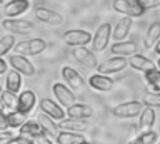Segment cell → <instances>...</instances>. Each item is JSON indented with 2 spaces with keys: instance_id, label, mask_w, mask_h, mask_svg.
<instances>
[{
  "instance_id": "obj_2",
  "label": "cell",
  "mask_w": 160,
  "mask_h": 144,
  "mask_svg": "<svg viewBox=\"0 0 160 144\" xmlns=\"http://www.w3.org/2000/svg\"><path fill=\"white\" fill-rule=\"evenodd\" d=\"M8 66L25 77H33L35 72H37V69H35V66L28 61V57L22 56V54H10L8 56Z\"/></svg>"
},
{
  "instance_id": "obj_7",
  "label": "cell",
  "mask_w": 160,
  "mask_h": 144,
  "mask_svg": "<svg viewBox=\"0 0 160 144\" xmlns=\"http://www.w3.org/2000/svg\"><path fill=\"white\" fill-rule=\"evenodd\" d=\"M110 37H112V25L108 22H103L97 30H95L93 37H92V45H93V51L95 52H102L107 49L108 42H110Z\"/></svg>"
},
{
  "instance_id": "obj_13",
  "label": "cell",
  "mask_w": 160,
  "mask_h": 144,
  "mask_svg": "<svg viewBox=\"0 0 160 144\" xmlns=\"http://www.w3.org/2000/svg\"><path fill=\"white\" fill-rule=\"evenodd\" d=\"M113 79L110 76H105V74H92V76L88 77L87 84L90 87L93 89V91H98V92H108L110 89L113 87Z\"/></svg>"
},
{
  "instance_id": "obj_39",
  "label": "cell",
  "mask_w": 160,
  "mask_h": 144,
  "mask_svg": "<svg viewBox=\"0 0 160 144\" xmlns=\"http://www.w3.org/2000/svg\"><path fill=\"white\" fill-rule=\"evenodd\" d=\"M7 67H8V62H5L2 57H0V76H2V74H5L7 72Z\"/></svg>"
},
{
  "instance_id": "obj_35",
  "label": "cell",
  "mask_w": 160,
  "mask_h": 144,
  "mask_svg": "<svg viewBox=\"0 0 160 144\" xmlns=\"http://www.w3.org/2000/svg\"><path fill=\"white\" fill-rule=\"evenodd\" d=\"M138 3L142 5V8L145 12H147V10H153V8L160 7V0H138Z\"/></svg>"
},
{
  "instance_id": "obj_42",
  "label": "cell",
  "mask_w": 160,
  "mask_h": 144,
  "mask_svg": "<svg viewBox=\"0 0 160 144\" xmlns=\"http://www.w3.org/2000/svg\"><path fill=\"white\" fill-rule=\"evenodd\" d=\"M155 66H157V69H160V59L157 61V64H155Z\"/></svg>"
},
{
  "instance_id": "obj_8",
  "label": "cell",
  "mask_w": 160,
  "mask_h": 144,
  "mask_svg": "<svg viewBox=\"0 0 160 144\" xmlns=\"http://www.w3.org/2000/svg\"><path fill=\"white\" fill-rule=\"evenodd\" d=\"M128 66V61L122 56H115V57H110L107 61L100 62L97 66V71L100 74H105V76H112V74H117V72H122L125 67Z\"/></svg>"
},
{
  "instance_id": "obj_37",
  "label": "cell",
  "mask_w": 160,
  "mask_h": 144,
  "mask_svg": "<svg viewBox=\"0 0 160 144\" xmlns=\"http://www.w3.org/2000/svg\"><path fill=\"white\" fill-rule=\"evenodd\" d=\"M0 131H8L7 114H5V112H0Z\"/></svg>"
},
{
  "instance_id": "obj_33",
  "label": "cell",
  "mask_w": 160,
  "mask_h": 144,
  "mask_svg": "<svg viewBox=\"0 0 160 144\" xmlns=\"http://www.w3.org/2000/svg\"><path fill=\"white\" fill-rule=\"evenodd\" d=\"M142 104L148 107H160V92H147L142 99Z\"/></svg>"
},
{
  "instance_id": "obj_10",
  "label": "cell",
  "mask_w": 160,
  "mask_h": 144,
  "mask_svg": "<svg viewBox=\"0 0 160 144\" xmlns=\"http://www.w3.org/2000/svg\"><path fill=\"white\" fill-rule=\"evenodd\" d=\"M72 56H73V59H75L78 64H82V66H85V67L97 69V66H98L97 57L93 56V52L90 51V49H87V45L72 47Z\"/></svg>"
},
{
  "instance_id": "obj_3",
  "label": "cell",
  "mask_w": 160,
  "mask_h": 144,
  "mask_svg": "<svg viewBox=\"0 0 160 144\" xmlns=\"http://www.w3.org/2000/svg\"><path fill=\"white\" fill-rule=\"evenodd\" d=\"M2 27L12 35H30L35 29L30 20H22V19H5L2 22Z\"/></svg>"
},
{
  "instance_id": "obj_19",
  "label": "cell",
  "mask_w": 160,
  "mask_h": 144,
  "mask_svg": "<svg viewBox=\"0 0 160 144\" xmlns=\"http://www.w3.org/2000/svg\"><path fill=\"white\" fill-rule=\"evenodd\" d=\"M18 134L27 136L30 139H33V141H37V139L42 137V136H47L45 131L40 127V124L37 121H32V119H27V121H25L22 126L18 127Z\"/></svg>"
},
{
  "instance_id": "obj_44",
  "label": "cell",
  "mask_w": 160,
  "mask_h": 144,
  "mask_svg": "<svg viewBox=\"0 0 160 144\" xmlns=\"http://www.w3.org/2000/svg\"><path fill=\"white\" fill-rule=\"evenodd\" d=\"M3 2H5V0H0V5H2V3H3Z\"/></svg>"
},
{
  "instance_id": "obj_45",
  "label": "cell",
  "mask_w": 160,
  "mask_h": 144,
  "mask_svg": "<svg viewBox=\"0 0 160 144\" xmlns=\"http://www.w3.org/2000/svg\"><path fill=\"white\" fill-rule=\"evenodd\" d=\"M2 91H3V89H2V86H0V92H2Z\"/></svg>"
},
{
  "instance_id": "obj_24",
  "label": "cell",
  "mask_w": 160,
  "mask_h": 144,
  "mask_svg": "<svg viewBox=\"0 0 160 144\" xmlns=\"http://www.w3.org/2000/svg\"><path fill=\"white\" fill-rule=\"evenodd\" d=\"M35 121L40 124V127L43 129L45 134H47L48 137H57V134H58V126H57V122H55L52 117H48L47 114L40 112Z\"/></svg>"
},
{
  "instance_id": "obj_30",
  "label": "cell",
  "mask_w": 160,
  "mask_h": 144,
  "mask_svg": "<svg viewBox=\"0 0 160 144\" xmlns=\"http://www.w3.org/2000/svg\"><path fill=\"white\" fill-rule=\"evenodd\" d=\"M27 121V114L20 112V111H8L7 114V122H8V129L10 131H13V129H18L22 124Z\"/></svg>"
},
{
  "instance_id": "obj_38",
  "label": "cell",
  "mask_w": 160,
  "mask_h": 144,
  "mask_svg": "<svg viewBox=\"0 0 160 144\" xmlns=\"http://www.w3.org/2000/svg\"><path fill=\"white\" fill-rule=\"evenodd\" d=\"M35 144H53V141L48 136H42V137H38L37 141H35Z\"/></svg>"
},
{
  "instance_id": "obj_26",
  "label": "cell",
  "mask_w": 160,
  "mask_h": 144,
  "mask_svg": "<svg viewBox=\"0 0 160 144\" xmlns=\"http://www.w3.org/2000/svg\"><path fill=\"white\" fill-rule=\"evenodd\" d=\"M143 81L152 92H160V69H150L143 72Z\"/></svg>"
},
{
  "instance_id": "obj_18",
  "label": "cell",
  "mask_w": 160,
  "mask_h": 144,
  "mask_svg": "<svg viewBox=\"0 0 160 144\" xmlns=\"http://www.w3.org/2000/svg\"><path fill=\"white\" fill-rule=\"evenodd\" d=\"M133 29V20L132 17H123L120 19V20L117 22V25H115V29H112V37L115 42H120V40H125V39L128 37L130 30Z\"/></svg>"
},
{
  "instance_id": "obj_20",
  "label": "cell",
  "mask_w": 160,
  "mask_h": 144,
  "mask_svg": "<svg viewBox=\"0 0 160 144\" xmlns=\"http://www.w3.org/2000/svg\"><path fill=\"white\" fill-rule=\"evenodd\" d=\"M128 66L132 67V69H135V71H138V72H147V71H150V69L157 67L152 59H148V57H145V56H140V54L130 56Z\"/></svg>"
},
{
  "instance_id": "obj_5",
  "label": "cell",
  "mask_w": 160,
  "mask_h": 144,
  "mask_svg": "<svg viewBox=\"0 0 160 144\" xmlns=\"http://www.w3.org/2000/svg\"><path fill=\"white\" fill-rule=\"evenodd\" d=\"M142 109H143L142 101H127L115 106L112 109V114L120 119H132V117H137L142 112Z\"/></svg>"
},
{
  "instance_id": "obj_28",
  "label": "cell",
  "mask_w": 160,
  "mask_h": 144,
  "mask_svg": "<svg viewBox=\"0 0 160 144\" xmlns=\"http://www.w3.org/2000/svg\"><path fill=\"white\" fill-rule=\"evenodd\" d=\"M22 87V74H18L17 71H8L7 72V79H5V89L10 92L17 94Z\"/></svg>"
},
{
  "instance_id": "obj_23",
  "label": "cell",
  "mask_w": 160,
  "mask_h": 144,
  "mask_svg": "<svg viewBox=\"0 0 160 144\" xmlns=\"http://www.w3.org/2000/svg\"><path fill=\"white\" fill-rule=\"evenodd\" d=\"M67 116L75 119H88L93 116V109L88 104H72L67 107Z\"/></svg>"
},
{
  "instance_id": "obj_9",
  "label": "cell",
  "mask_w": 160,
  "mask_h": 144,
  "mask_svg": "<svg viewBox=\"0 0 160 144\" xmlns=\"http://www.w3.org/2000/svg\"><path fill=\"white\" fill-rule=\"evenodd\" d=\"M52 92H53V96L58 101L60 106L68 107V106H72V104H75V94L72 92V89L68 86H65V84L55 82L52 86Z\"/></svg>"
},
{
  "instance_id": "obj_15",
  "label": "cell",
  "mask_w": 160,
  "mask_h": 144,
  "mask_svg": "<svg viewBox=\"0 0 160 144\" xmlns=\"http://www.w3.org/2000/svg\"><path fill=\"white\" fill-rule=\"evenodd\" d=\"M40 109H42L43 114L52 117L53 121H62L65 117V109H62V106L53 102L52 99H40Z\"/></svg>"
},
{
  "instance_id": "obj_46",
  "label": "cell",
  "mask_w": 160,
  "mask_h": 144,
  "mask_svg": "<svg viewBox=\"0 0 160 144\" xmlns=\"http://www.w3.org/2000/svg\"><path fill=\"white\" fill-rule=\"evenodd\" d=\"M155 144H158V142H155Z\"/></svg>"
},
{
  "instance_id": "obj_31",
  "label": "cell",
  "mask_w": 160,
  "mask_h": 144,
  "mask_svg": "<svg viewBox=\"0 0 160 144\" xmlns=\"http://www.w3.org/2000/svg\"><path fill=\"white\" fill-rule=\"evenodd\" d=\"M0 101H2L3 107L8 109V111H15L17 109V101H18V96L15 92H10V91H2L0 92Z\"/></svg>"
},
{
  "instance_id": "obj_25",
  "label": "cell",
  "mask_w": 160,
  "mask_h": 144,
  "mask_svg": "<svg viewBox=\"0 0 160 144\" xmlns=\"http://www.w3.org/2000/svg\"><path fill=\"white\" fill-rule=\"evenodd\" d=\"M57 126L63 131H82L87 127V119H75V117H63Z\"/></svg>"
},
{
  "instance_id": "obj_17",
  "label": "cell",
  "mask_w": 160,
  "mask_h": 144,
  "mask_svg": "<svg viewBox=\"0 0 160 144\" xmlns=\"http://www.w3.org/2000/svg\"><path fill=\"white\" fill-rule=\"evenodd\" d=\"M30 8V0H10L5 3L3 12L8 19H15L18 15H22Z\"/></svg>"
},
{
  "instance_id": "obj_34",
  "label": "cell",
  "mask_w": 160,
  "mask_h": 144,
  "mask_svg": "<svg viewBox=\"0 0 160 144\" xmlns=\"http://www.w3.org/2000/svg\"><path fill=\"white\" fill-rule=\"evenodd\" d=\"M5 144H35L33 139H30L27 136H22V134H18V136H13L10 137Z\"/></svg>"
},
{
  "instance_id": "obj_21",
  "label": "cell",
  "mask_w": 160,
  "mask_h": 144,
  "mask_svg": "<svg viewBox=\"0 0 160 144\" xmlns=\"http://www.w3.org/2000/svg\"><path fill=\"white\" fill-rule=\"evenodd\" d=\"M138 116H140V121H138L140 132L152 131V129H153V124H155V111H153V107L143 106L142 112H140Z\"/></svg>"
},
{
  "instance_id": "obj_40",
  "label": "cell",
  "mask_w": 160,
  "mask_h": 144,
  "mask_svg": "<svg viewBox=\"0 0 160 144\" xmlns=\"http://www.w3.org/2000/svg\"><path fill=\"white\" fill-rule=\"evenodd\" d=\"M152 49L155 51V54H157V56H160V39H158L157 42H155V45H153Z\"/></svg>"
},
{
  "instance_id": "obj_29",
  "label": "cell",
  "mask_w": 160,
  "mask_h": 144,
  "mask_svg": "<svg viewBox=\"0 0 160 144\" xmlns=\"http://www.w3.org/2000/svg\"><path fill=\"white\" fill-rule=\"evenodd\" d=\"M155 142H158V134L155 132L153 129L152 131L140 132L128 141V144H155Z\"/></svg>"
},
{
  "instance_id": "obj_22",
  "label": "cell",
  "mask_w": 160,
  "mask_h": 144,
  "mask_svg": "<svg viewBox=\"0 0 160 144\" xmlns=\"http://www.w3.org/2000/svg\"><path fill=\"white\" fill-rule=\"evenodd\" d=\"M57 144H80L83 141H87L85 136L78 131H58L57 137H55Z\"/></svg>"
},
{
  "instance_id": "obj_4",
  "label": "cell",
  "mask_w": 160,
  "mask_h": 144,
  "mask_svg": "<svg viewBox=\"0 0 160 144\" xmlns=\"http://www.w3.org/2000/svg\"><path fill=\"white\" fill-rule=\"evenodd\" d=\"M62 39L68 47H82L92 42V34L83 29H70L62 35Z\"/></svg>"
},
{
  "instance_id": "obj_14",
  "label": "cell",
  "mask_w": 160,
  "mask_h": 144,
  "mask_svg": "<svg viewBox=\"0 0 160 144\" xmlns=\"http://www.w3.org/2000/svg\"><path fill=\"white\" fill-rule=\"evenodd\" d=\"M35 106H37V96H35V92L30 91V89L22 91V94L18 96V101H17V111L28 116L33 111Z\"/></svg>"
},
{
  "instance_id": "obj_41",
  "label": "cell",
  "mask_w": 160,
  "mask_h": 144,
  "mask_svg": "<svg viewBox=\"0 0 160 144\" xmlns=\"http://www.w3.org/2000/svg\"><path fill=\"white\" fill-rule=\"evenodd\" d=\"M3 109H5V107H3V104H2V101H0V112H3Z\"/></svg>"
},
{
  "instance_id": "obj_6",
  "label": "cell",
  "mask_w": 160,
  "mask_h": 144,
  "mask_svg": "<svg viewBox=\"0 0 160 144\" xmlns=\"http://www.w3.org/2000/svg\"><path fill=\"white\" fill-rule=\"evenodd\" d=\"M112 7H113L115 12L122 13V15H127V17L145 15V10L142 8V5H140L138 2H135V0H113Z\"/></svg>"
},
{
  "instance_id": "obj_11",
  "label": "cell",
  "mask_w": 160,
  "mask_h": 144,
  "mask_svg": "<svg viewBox=\"0 0 160 144\" xmlns=\"http://www.w3.org/2000/svg\"><path fill=\"white\" fill-rule=\"evenodd\" d=\"M60 74H62V79L67 82V86L70 89H73V91H80V89H83L85 86H87V82L83 81V77L80 76L75 69L68 67V66H63Z\"/></svg>"
},
{
  "instance_id": "obj_36",
  "label": "cell",
  "mask_w": 160,
  "mask_h": 144,
  "mask_svg": "<svg viewBox=\"0 0 160 144\" xmlns=\"http://www.w3.org/2000/svg\"><path fill=\"white\" fill-rule=\"evenodd\" d=\"M10 137H13V132L10 129L8 131H0V144H5Z\"/></svg>"
},
{
  "instance_id": "obj_32",
  "label": "cell",
  "mask_w": 160,
  "mask_h": 144,
  "mask_svg": "<svg viewBox=\"0 0 160 144\" xmlns=\"http://www.w3.org/2000/svg\"><path fill=\"white\" fill-rule=\"evenodd\" d=\"M15 35L12 34H8V35H3L0 37V57H3L5 54H8L12 49L15 47Z\"/></svg>"
},
{
  "instance_id": "obj_43",
  "label": "cell",
  "mask_w": 160,
  "mask_h": 144,
  "mask_svg": "<svg viewBox=\"0 0 160 144\" xmlns=\"http://www.w3.org/2000/svg\"><path fill=\"white\" fill-rule=\"evenodd\" d=\"M80 144H95V142H88V141H83V142H80Z\"/></svg>"
},
{
  "instance_id": "obj_12",
  "label": "cell",
  "mask_w": 160,
  "mask_h": 144,
  "mask_svg": "<svg viewBox=\"0 0 160 144\" xmlns=\"http://www.w3.org/2000/svg\"><path fill=\"white\" fill-rule=\"evenodd\" d=\"M33 13L37 20H40L42 24H48V25H62V22H63V19L58 12L52 10V8H47V7H37Z\"/></svg>"
},
{
  "instance_id": "obj_16",
  "label": "cell",
  "mask_w": 160,
  "mask_h": 144,
  "mask_svg": "<svg viewBox=\"0 0 160 144\" xmlns=\"http://www.w3.org/2000/svg\"><path fill=\"white\" fill-rule=\"evenodd\" d=\"M138 51V44L135 42V39L132 40H120V42H115L112 47H110V52L113 56H122V57H127V56H133L137 54Z\"/></svg>"
},
{
  "instance_id": "obj_1",
  "label": "cell",
  "mask_w": 160,
  "mask_h": 144,
  "mask_svg": "<svg viewBox=\"0 0 160 144\" xmlns=\"http://www.w3.org/2000/svg\"><path fill=\"white\" fill-rule=\"evenodd\" d=\"M45 49H47V40L42 39V37L28 39V40H25V42L15 44V51H17V54H22V56H27V57L40 56Z\"/></svg>"
},
{
  "instance_id": "obj_27",
  "label": "cell",
  "mask_w": 160,
  "mask_h": 144,
  "mask_svg": "<svg viewBox=\"0 0 160 144\" xmlns=\"http://www.w3.org/2000/svg\"><path fill=\"white\" fill-rule=\"evenodd\" d=\"M160 39V22H152L150 27L147 29V35H145V40H143V47L147 49H152Z\"/></svg>"
}]
</instances>
